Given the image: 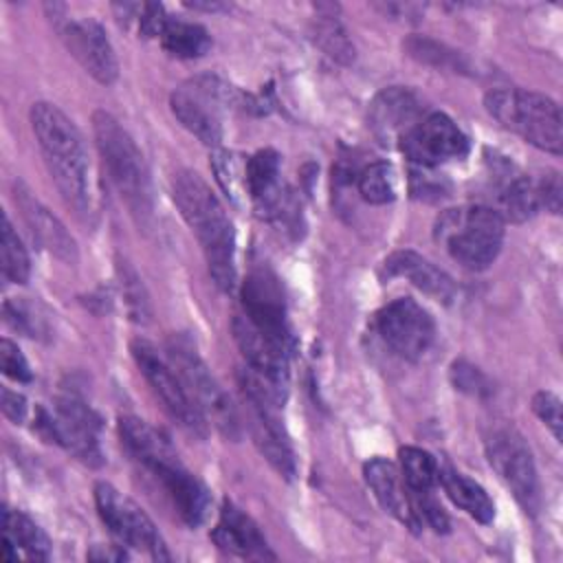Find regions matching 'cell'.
I'll use <instances>...</instances> for the list:
<instances>
[{
  "mask_svg": "<svg viewBox=\"0 0 563 563\" xmlns=\"http://www.w3.org/2000/svg\"><path fill=\"white\" fill-rule=\"evenodd\" d=\"M314 42L328 53L332 59L347 64L354 59V46L347 40L345 29L334 18V13H321L314 26Z\"/></svg>",
  "mask_w": 563,
  "mask_h": 563,
  "instance_id": "32",
  "label": "cell"
},
{
  "mask_svg": "<svg viewBox=\"0 0 563 563\" xmlns=\"http://www.w3.org/2000/svg\"><path fill=\"white\" fill-rule=\"evenodd\" d=\"M88 559H92V561H123V559H128V552L121 550L119 545H106V548L99 545L97 550H92L88 554Z\"/></svg>",
  "mask_w": 563,
  "mask_h": 563,
  "instance_id": "42",
  "label": "cell"
},
{
  "mask_svg": "<svg viewBox=\"0 0 563 563\" xmlns=\"http://www.w3.org/2000/svg\"><path fill=\"white\" fill-rule=\"evenodd\" d=\"M119 435L130 457L161 486L180 521L198 528L209 512V490L178 460L169 440L136 416L119 418Z\"/></svg>",
  "mask_w": 563,
  "mask_h": 563,
  "instance_id": "1",
  "label": "cell"
},
{
  "mask_svg": "<svg viewBox=\"0 0 563 563\" xmlns=\"http://www.w3.org/2000/svg\"><path fill=\"white\" fill-rule=\"evenodd\" d=\"M132 356L141 374L145 376L147 385L152 387L154 396L163 402V409L191 435L205 438L207 435V420L187 394L178 372L174 369L167 354H161L156 345L145 339L132 341Z\"/></svg>",
  "mask_w": 563,
  "mask_h": 563,
  "instance_id": "11",
  "label": "cell"
},
{
  "mask_svg": "<svg viewBox=\"0 0 563 563\" xmlns=\"http://www.w3.org/2000/svg\"><path fill=\"white\" fill-rule=\"evenodd\" d=\"M506 235L504 218L484 205H464L442 211L433 238L464 268L482 271L495 262Z\"/></svg>",
  "mask_w": 563,
  "mask_h": 563,
  "instance_id": "5",
  "label": "cell"
},
{
  "mask_svg": "<svg viewBox=\"0 0 563 563\" xmlns=\"http://www.w3.org/2000/svg\"><path fill=\"white\" fill-rule=\"evenodd\" d=\"M117 271H119V277H121V292L125 297V306H128L130 317L139 323H145L147 317H150V303H147V295H145V288L141 284V277L136 275V271L128 262H119Z\"/></svg>",
  "mask_w": 563,
  "mask_h": 563,
  "instance_id": "33",
  "label": "cell"
},
{
  "mask_svg": "<svg viewBox=\"0 0 563 563\" xmlns=\"http://www.w3.org/2000/svg\"><path fill=\"white\" fill-rule=\"evenodd\" d=\"M233 97V88L218 75H198L172 92L169 108L185 130L200 143L216 147L222 141V114Z\"/></svg>",
  "mask_w": 563,
  "mask_h": 563,
  "instance_id": "8",
  "label": "cell"
},
{
  "mask_svg": "<svg viewBox=\"0 0 563 563\" xmlns=\"http://www.w3.org/2000/svg\"><path fill=\"white\" fill-rule=\"evenodd\" d=\"M400 152L418 167H438L468 154V136L444 112L420 117L398 141Z\"/></svg>",
  "mask_w": 563,
  "mask_h": 563,
  "instance_id": "14",
  "label": "cell"
},
{
  "mask_svg": "<svg viewBox=\"0 0 563 563\" xmlns=\"http://www.w3.org/2000/svg\"><path fill=\"white\" fill-rule=\"evenodd\" d=\"M2 537L9 539L15 548L24 550L29 559L46 561L51 556V541L46 532L31 517L7 506L2 510Z\"/></svg>",
  "mask_w": 563,
  "mask_h": 563,
  "instance_id": "26",
  "label": "cell"
},
{
  "mask_svg": "<svg viewBox=\"0 0 563 563\" xmlns=\"http://www.w3.org/2000/svg\"><path fill=\"white\" fill-rule=\"evenodd\" d=\"M167 358L178 372L187 394L205 416L224 438H240V416L229 394L216 380L202 356L196 352L194 343L187 336L174 334L167 341Z\"/></svg>",
  "mask_w": 563,
  "mask_h": 563,
  "instance_id": "7",
  "label": "cell"
},
{
  "mask_svg": "<svg viewBox=\"0 0 563 563\" xmlns=\"http://www.w3.org/2000/svg\"><path fill=\"white\" fill-rule=\"evenodd\" d=\"M405 48L411 57H416L418 62H424V64H433V66H440V68H464L460 64V55L455 51H449L444 48L442 44L429 40V37H420V35H413L405 42Z\"/></svg>",
  "mask_w": 563,
  "mask_h": 563,
  "instance_id": "34",
  "label": "cell"
},
{
  "mask_svg": "<svg viewBox=\"0 0 563 563\" xmlns=\"http://www.w3.org/2000/svg\"><path fill=\"white\" fill-rule=\"evenodd\" d=\"M0 365H2V372L9 378L18 380V383H31L33 380V372H31L29 361L24 358L22 350L9 339L0 341Z\"/></svg>",
  "mask_w": 563,
  "mask_h": 563,
  "instance_id": "37",
  "label": "cell"
},
{
  "mask_svg": "<svg viewBox=\"0 0 563 563\" xmlns=\"http://www.w3.org/2000/svg\"><path fill=\"white\" fill-rule=\"evenodd\" d=\"M95 504L101 521L121 545L134 548L154 561H169L163 537L136 501L125 497L112 484L99 482L95 486Z\"/></svg>",
  "mask_w": 563,
  "mask_h": 563,
  "instance_id": "12",
  "label": "cell"
},
{
  "mask_svg": "<svg viewBox=\"0 0 563 563\" xmlns=\"http://www.w3.org/2000/svg\"><path fill=\"white\" fill-rule=\"evenodd\" d=\"M438 484L444 488L446 497L475 521L490 523L495 519V504L488 493L475 479L455 471L451 464H440Z\"/></svg>",
  "mask_w": 563,
  "mask_h": 563,
  "instance_id": "23",
  "label": "cell"
},
{
  "mask_svg": "<svg viewBox=\"0 0 563 563\" xmlns=\"http://www.w3.org/2000/svg\"><path fill=\"white\" fill-rule=\"evenodd\" d=\"M0 266L4 279L13 284H24L31 275V262L29 253L15 233L13 224L9 222L7 213H2V224H0Z\"/></svg>",
  "mask_w": 563,
  "mask_h": 563,
  "instance_id": "29",
  "label": "cell"
},
{
  "mask_svg": "<svg viewBox=\"0 0 563 563\" xmlns=\"http://www.w3.org/2000/svg\"><path fill=\"white\" fill-rule=\"evenodd\" d=\"M383 277L385 279L402 277L416 288H420L424 295L442 303H451L455 297V282L451 279V275H446L440 266H435L433 262H429L427 257L409 249L394 251L383 262Z\"/></svg>",
  "mask_w": 563,
  "mask_h": 563,
  "instance_id": "21",
  "label": "cell"
},
{
  "mask_svg": "<svg viewBox=\"0 0 563 563\" xmlns=\"http://www.w3.org/2000/svg\"><path fill=\"white\" fill-rule=\"evenodd\" d=\"M363 477L385 512L405 523L409 530L420 528L411 508L409 488L394 462L385 457H372L363 466Z\"/></svg>",
  "mask_w": 563,
  "mask_h": 563,
  "instance_id": "22",
  "label": "cell"
},
{
  "mask_svg": "<svg viewBox=\"0 0 563 563\" xmlns=\"http://www.w3.org/2000/svg\"><path fill=\"white\" fill-rule=\"evenodd\" d=\"M541 209L539 185L530 176H517L506 183L499 194V209L504 222H526Z\"/></svg>",
  "mask_w": 563,
  "mask_h": 563,
  "instance_id": "27",
  "label": "cell"
},
{
  "mask_svg": "<svg viewBox=\"0 0 563 563\" xmlns=\"http://www.w3.org/2000/svg\"><path fill=\"white\" fill-rule=\"evenodd\" d=\"M165 22H167V15H165L163 4H156V2L141 4V9H139V31H141L143 37H158Z\"/></svg>",
  "mask_w": 563,
  "mask_h": 563,
  "instance_id": "39",
  "label": "cell"
},
{
  "mask_svg": "<svg viewBox=\"0 0 563 563\" xmlns=\"http://www.w3.org/2000/svg\"><path fill=\"white\" fill-rule=\"evenodd\" d=\"M29 119L62 198L75 209V213L88 216L92 209L90 163L77 125L48 101L33 103Z\"/></svg>",
  "mask_w": 563,
  "mask_h": 563,
  "instance_id": "3",
  "label": "cell"
},
{
  "mask_svg": "<svg viewBox=\"0 0 563 563\" xmlns=\"http://www.w3.org/2000/svg\"><path fill=\"white\" fill-rule=\"evenodd\" d=\"M537 185H539L541 209L559 213L561 211V178H559V174L548 172L541 178H537Z\"/></svg>",
  "mask_w": 563,
  "mask_h": 563,
  "instance_id": "40",
  "label": "cell"
},
{
  "mask_svg": "<svg viewBox=\"0 0 563 563\" xmlns=\"http://www.w3.org/2000/svg\"><path fill=\"white\" fill-rule=\"evenodd\" d=\"M35 427L46 440L64 446L84 464H103V451L99 444L101 418L79 396L64 394L55 400L53 411L37 409Z\"/></svg>",
  "mask_w": 563,
  "mask_h": 563,
  "instance_id": "9",
  "label": "cell"
},
{
  "mask_svg": "<svg viewBox=\"0 0 563 563\" xmlns=\"http://www.w3.org/2000/svg\"><path fill=\"white\" fill-rule=\"evenodd\" d=\"M92 134L106 172L139 224L154 216V196L147 163L128 130L106 110L92 114Z\"/></svg>",
  "mask_w": 563,
  "mask_h": 563,
  "instance_id": "4",
  "label": "cell"
},
{
  "mask_svg": "<svg viewBox=\"0 0 563 563\" xmlns=\"http://www.w3.org/2000/svg\"><path fill=\"white\" fill-rule=\"evenodd\" d=\"M172 198L202 246L213 284L222 292H231L238 282L235 231L222 202L211 187L189 169L174 174Z\"/></svg>",
  "mask_w": 563,
  "mask_h": 563,
  "instance_id": "2",
  "label": "cell"
},
{
  "mask_svg": "<svg viewBox=\"0 0 563 563\" xmlns=\"http://www.w3.org/2000/svg\"><path fill=\"white\" fill-rule=\"evenodd\" d=\"M400 475L409 493H433L440 475V462L424 449L402 446L398 451Z\"/></svg>",
  "mask_w": 563,
  "mask_h": 563,
  "instance_id": "28",
  "label": "cell"
},
{
  "mask_svg": "<svg viewBox=\"0 0 563 563\" xmlns=\"http://www.w3.org/2000/svg\"><path fill=\"white\" fill-rule=\"evenodd\" d=\"M55 29L70 51V55L81 64V68L99 84L110 86L119 75V62L114 48L103 31V26L92 18H55Z\"/></svg>",
  "mask_w": 563,
  "mask_h": 563,
  "instance_id": "15",
  "label": "cell"
},
{
  "mask_svg": "<svg viewBox=\"0 0 563 563\" xmlns=\"http://www.w3.org/2000/svg\"><path fill=\"white\" fill-rule=\"evenodd\" d=\"M451 380H453L455 389L466 391L471 396H486L490 391L486 376L475 365H471L466 361H455L451 365Z\"/></svg>",
  "mask_w": 563,
  "mask_h": 563,
  "instance_id": "35",
  "label": "cell"
},
{
  "mask_svg": "<svg viewBox=\"0 0 563 563\" xmlns=\"http://www.w3.org/2000/svg\"><path fill=\"white\" fill-rule=\"evenodd\" d=\"M158 40H161V46L178 59H196L209 53L211 48V35L202 24L185 22L176 18H167Z\"/></svg>",
  "mask_w": 563,
  "mask_h": 563,
  "instance_id": "24",
  "label": "cell"
},
{
  "mask_svg": "<svg viewBox=\"0 0 563 563\" xmlns=\"http://www.w3.org/2000/svg\"><path fill=\"white\" fill-rule=\"evenodd\" d=\"M244 163L246 158H240L233 152L227 150H218L213 152L211 158V167L216 174L218 185L222 187V191L233 200V202H242V198L246 200V172H244Z\"/></svg>",
  "mask_w": 563,
  "mask_h": 563,
  "instance_id": "31",
  "label": "cell"
},
{
  "mask_svg": "<svg viewBox=\"0 0 563 563\" xmlns=\"http://www.w3.org/2000/svg\"><path fill=\"white\" fill-rule=\"evenodd\" d=\"M279 169H282V158L275 150H257L251 154L244 163L246 172V196L255 205V209L266 202L279 187Z\"/></svg>",
  "mask_w": 563,
  "mask_h": 563,
  "instance_id": "25",
  "label": "cell"
},
{
  "mask_svg": "<svg viewBox=\"0 0 563 563\" xmlns=\"http://www.w3.org/2000/svg\"><path fill=\"white\" fill-rule=\"evenodd\" d=\"M231 332L246 365L286 391L292 347L255 328L242 312L233 317Z\"/></svg>",
  "mask_w": 563,
  "mask_h": 563,
  "instance_id": "17",
  "label": "cell"
},
{
  "mask_svg": "<svg viewBox=\"0 0 563 563\" xmlns=\"http://www.w3.org/2000/svg\"><path fill=\"white\" fill-rule=\"evenodd\" d=\"M484 449L488 464L515 495L517 504L534 515L541 504V493L532 451L523 435L512 424H493L484 438Z\"/></svg>",
  "mask_w": 563,
  "mask_h": 563,
  "instance_id": "10",
  "label": "cell"
},
{
  "mask_svg": "<svg viewBox=\"0 0 563 563\" xmlns=\"http://www.w3.org/2000/svg\"><path fill=\"white\" fill-rule=\"evenodd\" d=\"M418 101L411 90L391 86L374 97L367 112V125L380 143L400 141V136L420 119Z\"/></svg>",
  "mask_w": 563,
  "mask_h": 563,
  "instance_id": "20",
  "label": "cell"
},
{
  "mask_svg": "<svg viewBox=\"0 0 563 563\" xmlns=\"http://www.w3.org/2000/svg\"><path fill=\"white\" fill-rule=\"evenodd\" d=\"M484 108L501 128L519 134L526 143L550 154H561V108L548 95L523 88H495L486 92Z\"/></svg>",
  "mask_w": 563,
  "mask_h": 563,
  "instance_id": "6",
  "label": "cell"
},
{
  "mask_svg": "<svg viewBox=\"0 0 563 563\" xmlns=\"http://www.w3.org/2000/svg\"><path fill=\"white\" fill-rule=\"evenodd\" d=\"M211 541L222 552L235 554L242 559H257V561L275 559V552H271L260 526L231 501L222 504L220 519L211 530Z\"/></svg>",
  "mask_w": 563,
  "mask_h": 563,
  "instance_id": "19",
  "label": "cell"
},
{
  "mask_svg": "<svg viewBox=\"0 0 563 563\" xmlns=\"http://www.w3.org/2000/svg\"><path fill=\"white\" fill-rule=\"evenodd\" d=\"M376 332L396 356L418 361L433 343L435 323L416 299L398 297L378 310Z\"/></svg>",
  "mask_w": 563,
  "mask_h": 563,
  "instance_id": "13",
  "label": "cell"
},
{
  "mask_svg": "<svg viewBox=\"0 0 563 563\" xmlns=\"http://www.w3.org/2000/svg\"><path fill=\"white\" fill-rule=\"evenodd\" d=\"M358 194L369 205H387L396 198V172L385 161H374L358 172Z\"/></svg>",
  "mask_w": 563,
  "mask_h": 563,
  "instance_id": "30",
  "label": "cell"
},
{
  "mask_svg": "<svg viewBox=\"0 0 563 563\" xmlns=\"http://www.w3.org/2000/svg\"><path fill=\"white\" fill-rule=\"evenodd\" d=\"M2 413L11 420V422H22L29 413V405L26 398L18 391H11L9 387H2Z\"/></svg>",
  "mask_w": 563,
  "mask_h": 563,
  "instance_id": "41",
  "label": "cell"
},
{
  "mask_svg": "<svg viewBox=\"0 0 563 563\" xmlns=\"http://www.w3.org/2000/svg\"><path fill=\"white\" fill-rule=\"evenodd\" d=\"M532 411L539 416V420L552 431V435L561 442V427H563V418H561V400L556 394L541 389L532 396Z\"/></svg>",
  "mask_w": 563,
  "mask_h": 563,
  "instance_id": "36",
  "label": "cell"
},
{
  "mask_svg": "<svg viewBox=\"0 0 563 563\" xmlns=\"http://www.w3.org/2000/svg\"><path fill=\"white\" fill-rule=\"evenodd\" d=\"M244 317L268 336L292 347V332L286 319V301L279 279L266 271H253L242 284Z\"/></svg>",
  "mask_w": 563,
  "mask_h": 563,
  "instance_id": "16",
  "label": "cell"
},
{
  "mask_svg": "<svg viewBox=\"0 0 563 563\" xmlns=\"http://www.w3.org/2000/svg\"><path fill=\"white\" fill-rule=\"evenodd\" d=\"M13 200L20 209V216H22L24 224L29 227L33 240L42 249H46L51 255H55L57 260H62L66 264H75L79 257L75 238L20 180L13 183Z\"/></svg>",
  "mask_w": 563,
  "mask_h": 563,
  "instance_id": "18",
  "label": "cell"
},
{
  "mask_svg": "<svg viewBox=\"0 0 563 563\" xmlns=\"http://www.w3.org/2000/svg\"><path fill=\"white\" fill-rule=\"evenodd\" d=\"M4 321L13 328V330H20L24 332L26 336H35L40 325H37V317L33 312L31 306H26L24 301L20 299H9L4 301Z\"/></svg>",
  "mask_w": 563,
  "mask_h": 563,
  "instance_id": "38",
  "label": "cell"
},
{
  "mask_svg": "<svg viewBox=\"0 0 563 563\" xmlns=\"http://www.w3.org/2000/svg\"><path fill=\"white\" fill-rule=\"evenodd\" d=\"M187 7H191L196 11H222V9H227V4H222V2H187Z\"/></svg>",
  "mask_w": 563,
  "mask_h": 563,
  "instance_id": "43",
  "label": "cell"
}]
</instances>
